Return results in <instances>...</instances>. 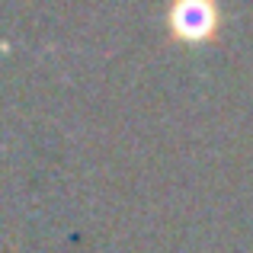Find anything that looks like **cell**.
Masks as SVG:
<instances>
[{
  "mask_svg": "<svg viewBox=\"0 0 253 253\" xmlns=\"http://www.w3.org/2000/svg\"><path fill=\"white\" fill-rule=\"evenodd\" d=\"M221 26L218 19V6L205 3V0H186V3H173L170 6V29L176 39L186 42H202L211 39Z\"/></svg>",
  "mask_w": 253,
  "mask_h": 253,
  "instance_id": "cell-1",
  "label": "cell"
}]
</instances>
